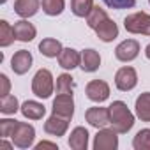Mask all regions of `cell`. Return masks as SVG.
<instances>
[{
	"instance_id": "ac0fdd59",
	"label": "cell",
	"mask_w": 150,
	"mask_h": 150,
	"mask_svg": "<svg viewBox=\"0 0 150 150\" xmlns=\"http://www.w3.org/2000/svg\"><path fill=\"white\" fill-rule=\"evenodd\" d=\"M58 64L64 69H74V67H78L81 64V55L72 48H65L58 55Z\"/></svg>"
},
{
	"instance_id": "836d02e7",
	"label": "cell",
	"mask_w": 150,
	"mask_h": 150,
	"mask_svg": "<svg viewBox=\"0 0 150 150\" xmlns=\"http://www.w3.org/2000/svg\"><path fill=\"white\" fill-rule=\"evenodd\" d=\"M145 55H146V58L150 60V44H148V46L145 48Z\"/></svg>"
},
{
	"instance_id": "2e32d148",
	"label": "cell",
	"mask_w": 150,
	"mask_h": 150,
	"mask_svg": "<svg viewBox=\"0 0 150 150\" xmlns=\"http://www.w3.org/2000/svg\"><path fill=\"white\" fill-rule=\"evenodd\" d=\"M20 111H21L23 117L28 118V120H41V118L44 117V113H46V108H44L41 103H37V101H25V103L21 104Z\"/></svg>"
},
{
	"instance_id": "f546056e",
	"label": "cell",
	"mask_w": 150,
	"mask_h": 150,
	"mask_svg": "<svg viewBox=\"0 0 150 150\" xmlns=\"http://www.w3.org/2000/svg\"><path fill=\"white\" fill-rule=\"evenodd\" d=\"M111 9H131L136 6V0H103Z\"/></svg>"
},
{
	"instance_id": "4fadbf2b",
	"label": "cell",
	"mask_w": 150,
	"mask_h": 150,
	"mask_svg": "<svg viewBox=\"0 0 150 150\" xmlns=\"http://www.w3.org/2000/svg\"><path fill=\"white\" fill-rule=\"evenodd\" d=\"M69 146L72 150H87L88 146V131L85 127H74L69 136Z\"/></svg>"
},
{
	"instance_id": "cb8c5ba5",
	"label": "cell",
	"mask_w": 150,
	"mask_h": 150,
	"mask_svg": "<svg viewBox=\"0 0 150 150\" xmlns=\"http://www.w3.org/2000/svg\"><path fill=\"white\" fill-rule=\"evenodd\" d=\"M104 20H108V14H106V11H104V9H101L99 6H97V7L94 6V9H92V11H90V14L87 16V23H88V27H90L92 30H96V28H97Z\"/></svg>"
},
{
	"instance_id": "7402d4cb",
	"label": "cell",
	"mask_w": 150,
	"mask_h": 150,
	"mask_svg": "<svg viewBox=\"0 0 150 150\" xmlns=\"http://www.w3.org/2000/svg\"><path fill=\"white\" fill-rule=\"evenodd\" d=\"M92 9H94V0H71V11L78 18L88 16Z\"/></svg>"
},
{
	"instance_id": "6da1fadb",
	"label": "cell",
	"mask_w": 150,
	"mask_h": 150,
	"mask_svg": "<svg viewBox=\"0 0 150 150\" xmlns=\"http://www.w3.org/2000/svg\"><path fill=\"white\" fill-rule=\"evenodd\" d=\"M108 110H110V124L118 134H125L127 131L132 129L134 115L131 113V110L124 101H115L111 106H108Z\"/></svg>"
},
{
	"instance_id": "4dcf8cb0",
	"label": "cell",
	"mask_w": 150,
	"mask_h": 150,
	"mask_svg": "<svg viewBox=\"0 0 150 150\" xmlns=\"http://www.w3.org/2000/svg\"><path fill=\"white\" fill-rule=\"evenodd\" d=\"M0 83H2V88H0V96H7L9 94V88H11V83H9V78L6 74H0Z\"/></svg>"
},
{
	"instance_id": "e0dca14e",
	"label": "cell",
	"mask_w": 150,
	"mask_h": 150,
	"mask_svg": "<svg viewBox=\"0 0 150 150\" xmlns=\"http://www.w3.org/2000/svg\"><path fill=\"white\" fill-rule=\"evenodd\" d=\"M99 65H101V57H99V53L96 50L88 48V50H85L81 53V64H80V67L85 72H94V71L99 69Z\"/></svg>"
},
{
	"instance_id": "d6986e66",
	"label": "cell",
	"mask_w": 150,
	"mask_h": 150,
	"mask_svg": "<svg viewBox=\"0 0 150 150\" xmlns=\"http://www.w3.org/2000/svg\"><path fill=\"white\" fill-rule=\"evenodd\" d=\"M39 11V0H16L14 13L21 18H30Z\"/></svg>"
},
{
	"instance_id": "7c38bea8",
	"label": "cell",
	"mask_w": 150,
	"mask_h": 150,
	"mask_svg": "<svg viewBox=\"0 0 150 150\" xmlns=\"http://www.w3.org/2000/svg\"><path fill=\"white\" fill-rule=\"evenodd\" d=\"M32 67V55L27 50H20L13 55L11 58V69L16 74H25L28 72V69Z\"/></svg>"
},
{
	"instance_id": "5bb4252c",
	"label": "cell",
	"mask_w": 150,
	"mask_h": 150,
	"mask_svg": "<svg viewBox=\"0 0 150 150\" xmlns=\"http://www.w3.org/2000/svg\"><path fill=\"white\" fill-rule=\"evenodd\" d=\"M96 34H97V37H99L101 41L111 42L113 39L118 37V27H117L115 21H111V20L108 18V20H104V21L96 28Z\"/></svg>"
},
{
	"instance_id": "3957f363",
	"label": "cell",
	"mask_w": 150,
	"mask_h": 150,
	"mask_svg": "<svg viewBox=\"0 0 150 150\" xmlns=\"http://www.w3.org/2000/svg\"><path fill=\"white\" fill-rule=\"evenodd\" d=\"M124 27L129 34H143L150 35V14L146 13H132L124 20Z\"/></svg>"
},
{
	"instance_id": "52a82bcc",
	"label": "cell",
	"mask_w": 150,
	"mask_h": 150,
	"mask_svg": "<svg viewBox=\"0 0 150 150\" xmlns=\"http://www.w3.org/2000/svg\"><path fill=\"white\" fill-rule=\"evenodd\" d=\"M85 92H87V97L94 103H104L110 97V87L103 80H92L87 85Z\"/></svg>"
},
{
	"instance_id": "d590c367",
	"label": "cell",
	"mask_w": 150,
	"mask_h": 150,
	"mask_svg": "<svg viewBox=\"0 0 150 150\" xmlns=\"http://www.w3.org/2000/svg\"><path fill=\"white\" fill-rule=\"evenodd\" d=\"M148 2H150V0H148Z\"/></svg>"
},
{
	"instance_id": "ffe728a7",
	"label": "cell",
	"mask_w": 150,
	"mask_h": 150,
	"mask_svg": "<svg viewBox=\"0 0 150 150\" xmlns=\"http://www.w3.org/2000/svg\"><path fill=\"white\" fill-rule=\"evenodd\" d=\"M62 42L60 41H57V39H51V37H48V39H42L41 42H39V51L44 55V57H48V58H55V57H58L60 53H62Z\"/></svg>"
},
{
	"instance_id": "7a4b0ae2",
	"label": "cell",
	"mask_w": 150,
	"mask_h": 150,
	"mask_svg": "<svg viewBox=\"0 0 150 150\" xmlns=\"http://www.w3.org/2000/svg\"><path fill=\"white\" fill-rule=\"evenodd\" d=\"M32 92L41 97L48 99L53 94V74L48 69H39L32 80Z\"/></svg>"
},
{
	"instance_id": "603a6c76",
	"label": "cell",
	"mask_w": 150,
	"mask_h": 150,
	"mask_svg": "<svg viewBox=\"0 0 150 150\" xmlns=\"http://www.w3.org/2000/svg\"><path fill=\"white\" fill-rule=\"evenodd\" d=\"M16 39V35H14V27H11L6 20H2L0 21V46H9V44H13V41Z\"/></svg>"
},
{
	"instance_id": "30bf717a",
	"label": "cell",
	"mask_w": 150,
	"mask_h": 150,
	"mask_svg": "<svg viewBox=\"0 0 150 150\" xmlns=\"http://www.w3.org/2000/svg\"><path fill=\"white\" fill-rule=\"evenodd\" d=\"M85 117H87V122L96 129H103L110 124V110L108 108H99V106L88 108Z\"/></svg>"
},
{
	"instance_id": "9c48e42d",
	"label": "cell",
	"mask_w": 150,
	"mask_h": 150,
	"mask_svg": "<svg viewBox=\"0 0 150 150\" xmlns=\"http://www.w3.org/2000/svg\"><path fill=\"white\" fill-rule=\"evenodd\" d=\"M53 113L65 117V118H72V115H74L72 94H58L53 101Z\"/></svg>"
},
{
	"instance_id": "f1b7e54d",
	"label": "cell",
	"mask_w": 150,
	"mask_h": 150,
	"mask_svg": "<svg viewBox=\"0 0 150 150\" xmlns=\"http://www.w3.org/2000/svg\"><path fill=\"white\" fill-rule=\"evenodd\" d=\"M18 125V120H11V118H4V120H0V136H2L4 139L6 138H11L14 129Z\"/></svg>"
},
{
	"instance_id": "4316f807",
	"label": "cell",
	"mask_w": 150,
	"mask_h": 150,
	"mask_svg": "<svg viewBox=\"0 0 150 150\" xmlns=\"http://www.w3.org/2000/svg\"><path fill=\"white\" fill-rule=\"evenodd\" d=\"M57 92L58 94H72L74 92V81L71 78V74H60L57 78Z\"/></svg>"
},
{
	"instance_id": "83f0119b",
	"label": "cell",
	"mask_w": 150,
	"mask_h": 150,
	"mask_svg": "<svg viewBox=\"0 0 150 150\" xmlns=\"http://www.w3.org/2000/svg\"><path fill=\"white\" fill-rule=\"evenodd\" d=\"M132 146L136 150H150V129H141L134 136Z\"/></svg>"
},
{
	"instance_id": "ba28073f",
	"label": "cell",
	"mask_w": 150,
	"mask_h": 150,
	"mask_svg": "<svg viewBox=\"0 0 150 150\" xmlns=\"http://www.w3.org/2000/svg\"><path fill=\"white\" fill-rule=\"evenodd\" d=\"M138 53H139V44L134 39H125L115 48V57L120 62H131L138 57Z\"/></svg>"
},
{
	"instance_id": "44dd1931",
	"label": "cell",
	"mask_w": 150,
	"mask_h": 150,
	"mask_svg": "<svg viewBox=\"0 0 150 150\" xmlns=\"http://www.w3.org/2000/svg\"><path fill=\"white\" fill-rule=\"evenodd\" d=\"M136 117L141 122H150V92H143L136 99Z\"/></svg>"
},
{
	"instance_id": "e575fe53",
	"label": "cell",
	"mask_w": 150,
	"mask_h": 150,
	"mask_svg": "<svg viewBox=\"0 0 150 150\" xmlns=\"http://www.w3.org/2000/svg\"><path fill=\"white\" fill-rule=\"evenodd\" d=\"M7 2V0H0V4H6Z\"/></svg>"
},
{
	"instance_id": "d4e9b609",
	"label": "cell",
	"mask_w": 150,
	"mask_h": 150,
	"mask_svg": "<svg viewBox=\"0 0 150 150\" xmlns=\"http://www.w3.org/2000/svg\"><path fill=\"white\" fill-rule=\"evenodd\" d=\"M64 7H65V0H42V11L48 16L62 14Z\"/></svg>"
},
{
	"instance_id": "484cf974",
	"label": "cell",
	"mask_w": 150,
	"mask_h": 150,
	"mask_svg": "<svg viewBox=\"0 0 150 150\" xmlns=\"http://www.w3.org/2000/svg\"><path fill=\"white\" fill-rule=\"evenodd\" d=\"M20 110V104H18V99L14 96H4L2 101H0V111L4 115H14L16 111Z\"/></svg>"
},
{
	"instance_id": "8992f818",
	"label": "cell",
	"mask_w": 150,
	"mask_h": 150,
	"mask_svg": "<svg viewBox=\"0 0 150 150\" xmlns=\"http://www.w3.org/2000/svg\"><path fill=\"white\" fill-rule=\"evenodd\" d=\"M118 146V136L115 129H101L94 139V150H115Z\"/></svg>"
},
{
	"instance_id": "d6a6232c",
	"label": "cell",
	"mask_w": 150,
	"mask_h": 150,
	"mask_svg": "<svg viewBox=\"0 0 150 150\" xmlns=\"http://www.w3.org/2000/svg\"><path fill=\"white\" fill-rule=\"evenodd\" d=\"M0 148H2V150H9L11 145H9L7 141H4V138H2V141H0Z\"/></svg>"
},
{
	"instance_id": "9a60e30c",
	"label": "cell",
	"mask_w": 150,
	"mask_h": 150,
	"mask_svg": "<svg viewBox=\"0 0 150 150\" xmlns=\"http://www.w3.org/2000/svg\"><path fill=\"white\" fill-rule=\"evenodd\" d=\"M37 30L32 23H28L27 20H21V21H16L14 23V35L18 41L21 42H30L34 37H35Z\"/></svg>"
},
{
	"instance_id": "1f68e13d",
	"label": "cell",
	"mask_w": 150,
	"mask_h": 150,
	"mask_svg": "<svg viewBox=\"0 0 150 150\" xmlns=\"http://www.w3.org/2000/svg\"><path fill=\"white\" fill-rule=\"evenodd\" d=\"M37 150H42V148H51V150H57V145L55 143H50V141H41V143H37V146H35Z\"/></svg>"
},
{
	"instance_id": "5b68a950",
	"label": "cell",
	"mask_w": 150,
	"mask_h": 150,
	"mask_svg": "<svg viewBox=\"0 0 150 150\" xmlns=\"http://www.w3.org/2000/svg\"><path fill=\"white\" fill-rule=\"evenodd\" d=\"M136 83H138V74H136L134 67L125 65V67H122V69L117 71V74H115V85H117L118 90L129 92V90H132L136 87Z\"/></svg>"
},
{
	"instance_id": "277c9868",
	"label": "cell",
	"mask_w": 150,
	"mask_h": 150,
	"mask_svg": "<svg viewBox=\"0 0 150 150\" xmlns=\"http://www.w3.org/2000/svg\"><path fill=\"white\" fill-rule=\"evenodd\" d=\"M34 138H35V129L30 124H27V122H18V125H16V129H14V132L11 136L13 143L18 148H28V146H32Z\"/></svg>"
},
{
	"instance_id": "8fae6325",
	"label": "cell",
	"mask_w": 150,
	"mask_h": 150,
	"mask_svg": "<svg viewBox=\"0 0 150 150\" xmlns=\"http://www.w3.org/2000/svg\"><path fill=\"white\" fill-rule=\"evenodd\" d=\"M69 120L71 118H65V117H60V115H51L46 122H44V131L51 136H64L67 127H69Z\"/></svg>"
}]
</instances>
